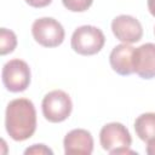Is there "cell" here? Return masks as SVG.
Listing matches in <instances>:
<instances>
[{
	"mask_svg": "<svg viewBox=\"0 0 155 155\" xmlns=\"http://www.w3.org/2000/svg\"><path fill=\"white\" fill-rule=\"evenodd\" d=\"M5 127L8 136L16 142L30 138L36 130V110L30 99H12L5 113Z\"/></svg>",
	"mask_w": 155,
	"mask_h": 155,
	"instance_id": "1",
	"label": "cell"
},
{
	"mask_svg": "<svg viewBox=\"0 0 155 155\" xmlns=\"http://www.w3.org/2000/svg\"><path fill=\"white\" fill-rule=\"evenodd\" d=\"M99 142L102 148L111 155L117 154H136V151L130 150L132 137L126 128L120 122H109L104 125L99 132Z\"/></svg>",
	"mask_w": 155,
	"mask_h": 155,
	"instance_id": "2",
	"label": "cell"
},
{
	"mask_svg": "<svg viewBox=\"0 0 155 155\" xmlns=\"http://www.w3.org/2000/svg\"><path fill=\"white\" fill-rule=\"evenodd\" d=\"M105 44L103 31L93 25H81L76 28L71 35V48L82 56H92L98 53Z\"/></svg>",
	"mask_w": 155,
	"mask_h": 155,
	"instance_id": "3",
	"label": "cell"
},
{
	"mask_svg": "<svg viewBox=\"0 0 155 155\" xmlns=\"http://www.w3.org/2000/svg\"><path fill=\"white\" fill-rule=\"evenodd\" d=\"M42 115L50 122L57 124L67 120L73 110V102L68 93L62 90H53L45 94L41 103Z\"/></svg>",
	"mask_w": 155,
	"mask_h": 155,
	"instance_id": "4",
	"label": "cell"
},
{
	"mask_svg": "<svg viewBox=\"0 0 155 155\" xmlns=\"http://www.w3.org/2000/svg\"><path fill=\"white\" fill-rule=\"evenodd\" d=\"M33 38L44 47H57L64 41L63 25L52 17H42L34 21L31 25Z\"/></svg>",
	"mask_w": 155,
	"mask_h": 155,
	"instance_id": "5",
	"label": "cell"
},
{
	"mask_svg": "<svg viewBox=\"0 0 155 155\" xmlns=\"http://www.w3.org/2000/svg\"><path fill=\"white\" fill-rule=\"evenodd\" d=\"M30 68L22 59H11L2 67V84L10 92L17 93L25 91L30 84Z\"/></svg>",
	"mask_w": 155,
	"mask_h": 155,
	"instance_id": "6",
	"label": "cell"
},
{
	"mask_svg": "<svg viewBox=\"0 0 155 155\" xmlns=\"http://www.w3.org/2000/svg\"><path fill=\"white\" fill-rule=\"evenodd\" d=\"M111 30L115 38L124 44L138 42L143 36L140 22L130 15H120L115 17L111 22Z\"/></svg>",
	"mask_w": 155,
	"mask_h": 155,
	"instance_id": "7",
	"label": "cell"
},
{
	"mask_svg": "<svg viewBox=\"0 0 155 155\" xmlns=\"http://www.w3.org/2000/svg\"><path fill=\"white\" fill-rule=\"evenodd\" d=\"M133 69L142 79L155 78V44L147 42L134 48Z\"/></svg>",
	"mask_w": 155,
	"mask_h": 155,
	"instance_id": "8",
	"label": "cell"
},
{
	"mask_svg": "<svg viewBox=\"0 0 155 155\" xmlns=\"http://www.w3.org/2000/svg\"><path fill=\"white\" fill-rule=\"evenodd\" d=\"M67 155H91L93 151V137L84 128H75L68 132L63 139Z\"/></svg>",
	"mask_w": 155,
	"mask_h": 155,
	"instance_id": "9",
	"label": "cell"
},
{
	"mask_svg": "<svg viewBox=\"0 0 155 155\" xmlns=\"http://www.w3.org/2000/svg\"><path fill=\"white\" fill-rule=\"evenodd\" d=\"M133 51L134 47H132L130 44H120L115 46L109 56V62L113 70L124 76L133 74Z\"/></svg>",
	"mask_w": 155,
	"mask_h": 155,
	"instance_id": "10",
	"label": "cell"
},
{
	"mask_svg": "<svg viewBox=\"0 0 155 155\" xmlns=\"http://www.w3.org/2000/svg\"><path fill=\"white\" fill-rule=\"evenodd\" d=\"M134 131L143 142L155 138V113L140 114L134 121Z\"/></svg>",
	"mask_w": 155,
	"mask_h": 155,
	"instance_id": "11",
	"label": "cell"
},
{
	"mask_svg": "<svg viewBox=\"0 0 155 155\" xmlns=\"http://www.w3.org/2000/svg\"><path fill=\"white\" fill-rule=\"evenodd\" d=\"M17 46V38L16 34L6 28H1L0 30V53L7 54L13 52V50Z\"/></svg>",
	"mask_w": 155,
	"mask_h": 155,
	"instance_id": "12",
	"label": "cell"
},
{
	"mask_svg": "<svg viewBox=\"0 0 155 155\" xmlns=\"http://www.w3.org/2000/svg\"><path fill=\"white\" fill-rule=\"evenodd\" d=\"M62 2L71 12H84L91 7L93 0H62Z\"/></svg>",
	"mask_w": 155,
	"mask_h": 155,
	"instance_id": "13",
	"label": "cell"
},
{
	"mask_svg": "<svg viewBox=\"0 0 155 155\" xmlns=\"http://www.w3.org/2000/svg\"><path fill=\"white\" fill-rule=\"evenodd\" d=\"M24 154L25 155H28V154H50V155H52L53 151L50 148H47L45 144H34L30 148L25 149Z\"/></svg>",
	"mask_w": 155,
	"mask_h": 155,
	"instance_id": "14",
	"label": "cell"
},
{
	"mask_svg": "<svg viewBox=\"0 0 155 155\" xmlns=\"http://www.w3.org/2000/svg\"><path fill=\"white\" fill-rule=\"evenodd\" d=\"M25 2L31 6V7H36V8H41V7H46L48 6L52 0H25Z\"/></svg>",
	"mask_w": 155,
	"mask_h": 155,
	"instance_id": "15",
	"label": "cell"
},
{
	"mask_svg": "<svg viewBox=\"0 0 155 155\" xmlns=\"http://www.w3.org/2000/svg\"><path fill=\"white\" fill-rule=\"evenodd\" d=\"M147 154L149 155H155V138L150 139L147 142V149H145Z\"/></svg>",
	"mask_w": 155,
	"mask_h": 155,
	"instance_id": "16",
	"label": "cell"
},
{
	"mask_svg": "<svg viewBox=\"0 0 155 155\" xmlns=\"http://www.w3.org/2000/svg\"><path fill=\"white\" fill-rule=\"evenodd\" d=\"M147 4H148V10H149V12L151 13V16L155 17V0H148Z\"/></svg>",
	"mask_w": 155,
	"mask_h": 155,
	"instance_id": "17",
	"label": "cell"
},
{
	"mask_svg": "<svg viewBox=\"0 0 155 155\" xmlns=\"http://www.w3.org/2000/svg\"><path fill=\"white\" fill-rule=\"evenodd\" d=\"M154 33H155V28H154Z\"/></svg>",
	"mask_w": 155,
	"mask_h": 155,
	"instance_id": "18",
	"label": "cell"
}]
</instances>
